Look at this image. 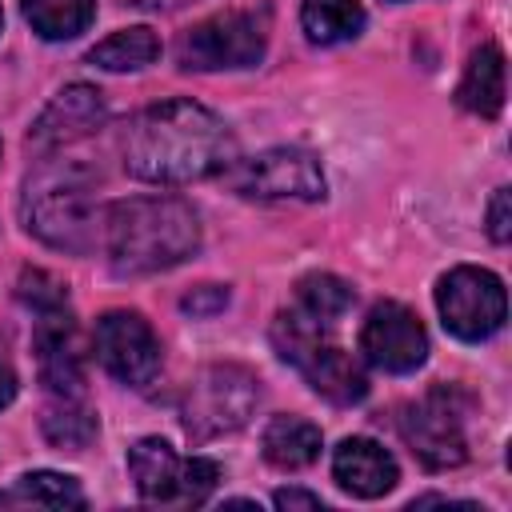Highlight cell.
<instances>
[{
  "mask_svg": "<svg viewBox=\"0 0 512 512\" xmlns=\"http://www.w3.org/2000/svg\"><path fill=\"white\" fill-rule=\"evenodd\" d=\"M124 168L148 184H192L236 164L228 124L196 100H160L128 120L120 140Z\"/></svg>",
  "mask_w": 512,
  "mask_h": 512,
  "instance_id": "cell-1",
  "label": "cell"
},
{
  "mask_svg": "<svg viewBox=\"0 0 512 512\" xmlns=\"http://www.w3.org/2000/svg\"><path fill=\"white\" fill-rule=\"evenodd\" d=\"M100 236L116 276H152L196 256L200 220L180 196H128L108 204Z\"/></svg>",
  "mask_w": 512,
  "mask_h": 512,
  "instance_id": "cell-2",
  "label": "cell"
},
{
  "mask_svg": "<svg viewBox=\"0 0 512 512\" xmlns=\"http://www.w3.org/2000/svg\"><path fill=\"white\" fill-rule=\"evenodd\" d=\"M24 228L60 252H92L100 236V204H96V176L76 160L40 164L24 180L20 196Z\"/></svg>",
  "mask_w": 512,
  "mask_h": 512,
  "instance_id": "cell-3",
  "label": "cell"
},
{
  "mask_svg": "<svg viewBox=\"0 0 512 512\" xmlns=\"http://www.w3.org/2000/svg\"><path fill=\"white\" fill-rule=\"evenodd\" d=\"M272 348L280 352V360L296 364L304 372V380L312 384V392H320L324 400H332V404H360L368 396V376L352 360V352L332 344L328 340V324L312 320L296 304L276 312V320H272Z\"/></svg>",
  "mask_w": 512,
  "mask_h": 512,
  "instance_id": "cell-4",
  "label": "cell"
},
{
  "mask_svg": "<svg viewBox=\"0 0 512 512\" xmlns=\"http://www.w3.org/2000/svg\"><path fill=\"white\" fill-rule=\"evenodd\" d=\"M260 404V380L240 364H208L184 392V432L204 444L248 424Z\"/></svg>",
  "mask_w": 512,
  "mask_h": 512,
  "instance_id": "cell-5",
  "label": "cell"
},
{
  "mask_svg": "<svg viewBox=\"0 0 512 512\" xmlns=\"http://www.w3.org/2000/svg\"><path fill=\"white\" fill-rule=\"evenodd\" d=\"M268 52V20L244 8L216 12L176 40V60L188 72H216V68H256Z\"/></svg>",
  "mask_w": 512,
  "mask_h": 512,
  "instance_id": "cell-6",
  "label": "cell"
},
{
  "mask_svg": "<svg viewBox=\"0 0 512 512\" xmlns=\"http://www.w3.org/2000/svg\"><path fill=\"white\" fill-rule=\"evenodd\" d=\"M128 472L136 492L148 504H204L220 484V464L208 456L180 460L176 448L160 436H144L128 448Z\"/></svg>",
  "mask_w": 512,
  "mask_h": 512,
  "instance_id": "cell-7",
  "label": "cell"
},
{
  "mask_svg": "<svg viewBox=\"0 0 512 512\" xmlns=\"http://www.w3.org/2000/svg\"><path fill=\"white\" fill-rule=\"evenodd\" d=\"M396 428H400L404 444L412 448V456L432 472H448L468 460L464 404H460V392L448 384L432 388L416 404H404L396 416Z\"/></svg>",
  "mask_w": 512,
  "mask_h": 512,
  "instance_id": "cell-8",
  "label": "cell"
},
{
  "mask_svg": "<svg viewBox=\"0 0 512 512\" xmlns=\"http://www.w3.org/2000/svg\"><path fill=\"white\" fill-rule=\"evenodd\" d=\"M436 308H440L444 328L456 340H468V344H480V340L496 336L504 328V316H508L500 276L488 272V268H472V264H460V268L440 276Z\"/></svg>",
  "mask_w": 512,
  "mask_h": 512,
  "instance_id": "cell-9",
  "label": "cell"
},
{
  "mask_svg": "<svg viewBox=\"0 0 512 512\" xmlns=\"http://www.w3.org/2000/svg\"><path fill=\"white\" fill-rule=\"evenodd\" d=\"M228 180L248 200H324V168L308 148H268L228 168Z\"/></svg>",
  "mask_w": 512,
  "mask_h": 512,
  "instance_id": "cell-10",
  "label": "cell"
},
{
  "mask_svg": "<svg viewBox=\"0 0 512 512\" xmlns=\"http://www.w3.org/2000/svg\"><path fill=\"white\" fill-rule=\"evenodd\" d=\"M96 360L108 376H116L128 388H148L160 372V340L152 324L132 308H112L96 320L92 332Z\"/></svg>",
  "mask_w": 512,
  "mask_h": 512,
  "instance_id": "cell-11",
  "label": "cell"
},
{
  "mask_svg": "<svg viewBox=\"0 0 512 512\" xmlns=\"http://www.w3.org/2000/svg\"><path fill=\"white\" fill-rule=\"evenodd\" d=\"M360 352L372 368L404 376L428 360V332L412 308L384 300L368 312V320L360 328Z\"/></svg>",
  "mask_w": 512,
  "mask_h": 512,
  "instance_id": "cell-12",
  "label": "cell"
},
{
  "mask_svg": "<svg viewBox=\"0 0 512 512\" xmlns=\"http://www.w3.org/2000/svg\"><path fill=\"white\" fill-rule=\"evenodd\" d=\"M36 316L40 320L32 332V348L40 364V384L52 396H84V344H80L76 320L68 316V304Z\"/></svg>",
  "mask_w": 512,
  "mask_h": 512,
  "instance_id": "cell-13",
  "label": "cell"
},
{
  "mask_svg": "<svg viewBox=\"0 0 512 512\" xmlns=\"http://www.w3.org/2000/svg\"><path fill=\"white\" fill-rule=\"evenodd\" d=\"M104 120H108L104 96H100L92 84H68V88H60V92L52 96V104H48V108L36 116V124L28 128V148L48 152V148L84 140V136H92Z\"/></svg>",
  "mask_w": 512,
  "mask_h": 512,
  "instance_id": "cell-14",
  "label": "cell"
},
{
  "mask_svg": "<svg viewBox=\"0 0 512 512\" xmlns=\"http://www.w3.org/2000/svg\"><path fill=\"white\" fill-rule=\"evenodd\" d=\"M332 476L348 496L376 500V496L396 488L400 468H396V460L384 444H376L368 436H348L332 452Z\"/></svg>",
  "mask_w": 512,
  "mask_h": 512,
  "instance_id": "cell-15",
  "label": "cell"
},
{
  "mask_svg": "<svg viewBox=\"0 0 512 512\" xmlns=\"http://www.w3.org/2000/svg\"><path fill=\"white\" fill-rule=\"evenodd\" d=\"M456 104L472 116H500L504 108V52L496 44H480L468 56V68L456 84Z\"/></svg>",
  "mask_w": 512,
  "mask_h": 512,
  "instance_id": "cell-16",
  "label": "cell"
},
{
  "mask_svg": "<svg viewBox=\"0 0 512 512\" xmlns=\"http://www.w3.org/2000/svg\"><path fill=\"white\" fill-rule=\"evenodd\" d=\"M264 460L284 472H300L320 456V428L304 416H272L264 428Z\"/></svg>",
  "mask_w": 512,
  "mask_h": 512,
  "instance_id": "cell-17",
  "label": "cell"
},
{
  "mask_svg": "<svg viewBox=\"0 0 512 512\" xmlns=\"http://www.w3.org/2000/svg\"><path fill=\"white\" fill-rule=\"evenodd\" d=\"M88 496L76 476L64 472H24L0 488V508H84Z\"/></svg>",
  "mask_w": 512,
  "mask_h": 512,
  "instance_id": "cell-18",
  "label": "cell"
},
{
  "mask_svg": "<svg viewBox=\"0 0 512 512\" xmlns=\"http://www.w3.org/2000/svg\"><path fill=\"white\" fill-rule=\"evenodd\" d=\"M360 0H300V24L312 44H344L364 32Z\"/></svg>",
  "mask_w": 512,
  "mask_h": 512,
  "instance_id": "cell-19",
  "label": "cell"
},
{
  "mask_svg": "<svg viewBox=\"0 0 512 512\" xmlns=\"http://www.w3.org/2000/svg\"><path fill=\"white\" fill-rule=\"evenodd\" d=\"M156 56H160V36L148 24H136V28H120L108 40H100L88 52V64L104 72H136V68H148Z\"/></svg>",
  "mask_w": 512,
  "mask_h": 512,
  "instance_id": "cell-20",
  "label": "cell"
},
{
  "mask_svg": "<svg viewBox=\"0 0 512 512\" xmlns=\"http://www.w3.org/2000/svg\"><path fill=\"white\" fill-rule=\"evenodd\" d=\"M96 16V0H24V20L40 40H72Z\"/></svg>",
  "mask_w": 512,
  "mask_h": 512,
  "instance_id": "cell-21",
  "label": "cell"
},
{
  "mask_svg": "<svg viewBox=\"0 0 512 512\" xmlns=\"http://www.w3.org/2000/svg\"><path fill=\"white\" fill-rule=\"evenodd\" d=\"M96 412L84 404V396H56V404L44 412V436L56 448L84 452L96 440Z\"/></svg>",
  "mask_w": 512,
  "mask_h": 512,
  "instance_id": "cell-22",
  "label": "cell"
},
{
  "mask_svg": "<svg viewBox=\"0 0 512 512\" xmlns=\"http://www.w3.org/2000/svg\"><path fill=\"white\" fill-rule=\"evenodd\" d=\"M352 300H356L352 288L332 272H312L296 284V308L308 312L312 320L328 324V328H336V320L352 308Z\"/></svg>",
  "mask_w": 512,
  "mask_h": 512,
  "instance_id": "cell-23",
  "label": "cell"
},
{
  "mask_svg": "<svg viewBox=\"0 0 512 512\" xmlns=\"http://www.w3.org/2000/svg\"><path fill=\"white\" fill-rule=\"evenodd\" d=\"M16 296H20L32 312H48V308H64V304H68V284L56 280V276L44 272V268H24Z\"/></svg>",
  "mask_w": 512,
  "mask_h": 512,
  "instance_id": "cell-24",
  "label": "cell"
},
{
  "mask_svg": "<svg viewBox=\"0 0 512 512\" xmlns=\"http://www.w3.org/2000/svg\"><path fill=\"white\" fill-rule=\"evenodd\" d=\"M488 236L496 244H508L512 240V192L508 188H496V196L488 204Z\"/></svg>",
  "mask_w": 512,
  "mask_h": 512,
  "instance_id": "cell-25",
  "label": "cell"
},
{
  "mask_svg": "<svg viewBox=\"0 0 512 512\" xmlns=\"http://www.w3.org/2000/svg\"><path fill=\"white\" fill-rule=\"evenodd\" d=\"M180 304H184V312H192V316H216V312L228 304V288H224V284H200V288H192Z\"/></svg>",
  "mask_w": 512,
  "mask_h": 512,
  "instance_id": "cell-26",
  "label": "cell"
},
{
  "mask_svg": "<svg viewBox=\"0 0 512 512\" xmlns=\"http://www.w3.org/2000/svg\"><path fill=\"white\" fill-rule=\"evenodd\" d=\"M276 508H324V500L316 492H304V488H280L272 496Z\"/></svg>",
  "mask_w": 512,
  "mask_h": 512,
  "instance_id": "cell-27",
  "label": "cell"
},
{
  "mask_svg": "<svg viewBox=\"0 0 512 512\" xmlns=\"http://www.w3.org/2000/svg\"><path fill=\"white\" fill-rule=\"evenodd\" d=\"M16 388H20V384H16V372H12V364L0 356V408H8V404L16 400Z\"/></svg>",
  "mask_w": 512,
  "mask_h": 512,
  "instance_id": "cell-28",
  "label": "cell"
},
{
  "mask_svg": "<svg viewBox=\"0 0 512 512\" xmlns=\"http://www.w3.org/2000/svg\"><path fill=\"white\" fill-rule=\"evenodd\" d=\"M392 4H404V0H392Z\"/></svg>",
  "mask_w": 512,
  "mask_h": 512,
  "instance_id": "cell-29",
  "label": "cell"
},
{
  "mask_svg": "<svg viewBox=\"0 0 512 512\" xmlns=\"http://www.w3.org/2000/svg\"><path fill=\"white\" fill-rule=\"evenodd\" d=\"M0 24H4V12H0Z\"/></svg>",
  "mask_w": 512,
  "mask_h": 512,
  "instance_id": "cell-30",
  "label": "cell"
}]
</instances>
